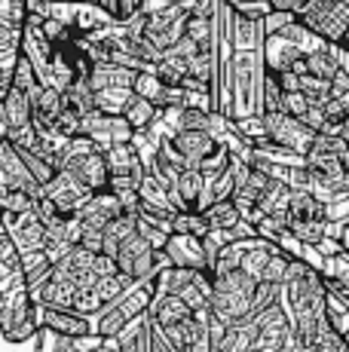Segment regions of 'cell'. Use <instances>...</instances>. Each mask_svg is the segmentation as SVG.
<instances>
[{
	"label": "cell",
	"instance_id": "6da1fadb",
	"mask_svg": "<svg viewBox=\"0 0 349 352\" xmlns=\"http://www.w3.org/2000/svg\"><path fill=\"white\" fill-rule=\"evenodd\" d=\"M294 22L304 25L322 43H344L349 25V3L334 0H297L291 10Z\"/></svg>",
	"mask_w": 349,
	"mask_h": 352
},
{
	"label": "cell",
	"instance_id": "7a4b0ae2",
	"mask_svg": "<svg viewBox=\"0 0 349 352\" xmlns=\"http://www.w3.org/2000/svg\"><path fill=\"white\" fill-rule=\"evenodd\" d=\"M37 331V307L31 303L28 291H25V285L12 288L0 300V334H3V340L12 346H22V343L34 340Z\"/></svg>",
	"mask_w": 349,
	"mask_h": 352
},
{
	"label": "cell",
	"instance_id": "3957f363",
	"mask_svg": "<svg viewBox=\"0 0 349 352\" xmlns=\"http://www.w3.org/2000/svg\"><path fill=\"white\" fill-rule=\"evenodd\" d=\"M285 221H288V233L294 239H300L304 245H315L325 236V206L306 190H291L288 193V206H285Z\"/></svg>",
	"mask_w": 349,
	"mask_h": 352
},
{
	"label": "cell",
	"instance_id": "277c9868",
	"mask_svg": "<svg viewBox=\"0 0 349 352\" xmlns=\"http://www.w3.org/2000/svg\"><path fill=\"white\" fill-rule=\"evenodd\" d=\"M141 19H144V16H141ZM187 19H190V12H187L184 6H181V3H169L166 10H159V12H153V16L144 19V25H141V40H144V43L157 52V56L172 52L174 43L184 37Z\"/></svg>",
	"mask_w": 349,
	"mask_h": 352
},
{
	"label": "cell",
	"instance_id": "5b68a950",
	"mask_svg": "<svg viewBox=\"0 0 349 352\" xmlns=\"http://www.w3.org/2000/svg\"><path fill=\"white\" fill-rule=\"evenodd\" d=\"M104 168H107V190H135L138 181L144 178V162L138 151L129 144H113L104 151Z\"/></svg>",
	"mask_w": 349,
	"mask_h": 352
},
{
	"label": "cell",
	"instance_id": "8992f818",
	"mask_svg": "<svg viewBox=\"0 0 349 352\" xmlns=\"http://www.w3.org/2000/svg\"><path fill=\"white\" fill-rule=\"evenodd\" d=\"M80 138H89L98 151H107L113 144H129L132 141V129L126 126L123 117H113V113H98L89 111L80 117Z\"/></svg>",
	"mask_w": 349,
	"mask_h": 352
},
{
	"label": "cell",
	"instance_id": "52a82bcc",
	"mask_svg": "<svg viewBox=\"0 0 349 352\" xmlns=\"http://www.w3.org/2000/svg\"><path fill=\"white\" fill-rule=\"evenodd\" d=\"M260 123H264L267 138H270L273 144L285 147V151L297 153V157H304V153L310 151V144L315 138L310 129L300 126L294 117H285V113H260Z\"/></svg>",
	"mask_w": 349,
	"mask_h": 352
},
{
	"label": "cell",
	"instance_id": "ba28073f",
	"mask_svg": "<svg viewBox=\"0 0 349 352\" xmlns=\"http://www.w3.org/2000/svg\"><path fill=\"white\" fill-rule=\"evenodd\" d=\"M40 196H46V199H49L52 206L65 214V218H74V214H77V208L89 199V190H86V187L80 184L74 175L56 172V175H52V181H46V184L40 187Z\"/></svg>",
	"mask_w": 349,
	"mask_h": 352
},
{
	"label": "cell",
	"instance_id": "9c48e42d",
	"mask_svg": "<svg viewBox=\"0 0 349 352\" xmlns=\"http://www.w3.org/2000/svg\"><path fill=\"white\" fill-rule=\"evenodd\" d=\"M37 328L49 331L52 337H62V340H77V337L92 334V319L74 313V309H43V307H37Z\"/></svg>",
	"mask_w": 349,
	"mask_h": 352
},
{
	"label": "cell",
	"instance_id": "30bf717a",
	"mask_svg": "<svg viewBox=\"0 0 349 352\" xmlns=\"http://www.w3.org/2000/svg\"><path fill=\"white\" fill-rule=\"evenodd\" d=\"M169 144L174 147V153L184 160L187 168H199V162L209 160L212 153L221 147L209 132H203V129H181V132H169Z\"/></svg>",
	"mask_w": 349,
	"mask_h": 352
},
{
	"label": "cell",
	"instance_id": "8fae6325",
	"mask_svg": "<svg viewBox=\"0 0 349 352\" xmlns=\"http://www.w3.org/2000/svg\"><path fill=\"white\" fill-rule=\"evenodd\" d=\"M205 184L209 181L196 168H184L169 187V206L174 212H203L205 206Z\"/></svg>",
	"mask_w": 349,
	"mask_h": 352
},
{
	"label": "cell",
	"instance_id": "7c38bea8",
	"mask_svg": "<svg viewBox=\"0 0 349 352\" xmlns=\"http://www.w3.org/2000/svg\"><path fill=\"white\" fill-rule=\"evenodd\" d=\"M74 291H77V285H74L62 270L52 267V273L46 276L37 288H31L28 297H31L34 307H43V309H71Z\"/></svg>",
	"mask_w": 349,
	"mask_h": 352
},
{
	"label": "cell",
	"instance_id": "4fadbf2b",
	"mask_svg": "<svg viewBox=\"0 0 349 352\" xmlns=\"http://www.w3.org/2000/svg\"><path fill=\"white\" fill-rule=\"evenodd\" d=\"M120 214H123V206H120L117 193L98 190V193H89V199L77 208L74 218H77L83 227H89V230H104L113 218H120Z\"/></svg>",
	"mask_w": 349,
	"mask_h": 352
},
{
	"label": "cell",
	"instance_id": "5bb4252c",
	"mask_svg": "<svg viewBox=\"0 0 349 352\" xmlns=\"http://www.w3.org/2000/svg\"><path fill=\"white\" fill-rule=\"evenodd\" d=\"M0 181H3L10 190H25L31 196H40V187L34 184V178L28 175L22 157H19V151L10 144V141L0 144Z\"/></svg>",
	"mask_w": 349,
	"mask_h": 352
},
{
	"label": "cell",
	"instance_id": "9a60e30c",
	"mask_svg": "<svg viewBox=\"0 0 349 352\" xmlns=\"http://www.w3.org/2000/svg\"><path fill=\"white\" fill-rule=\"evenodd\" d=\"M163 254L169 261V267H181V270H205V257H203V242L196 236H178L169 233L163 245Z\"/></svg>",
	"mask_w": 349,
	"mask_h": 352
},
{
	"label": "cell",
	"instance_id": "2e32d148",
	"mask_svg": "<svg viewBox=\"0 0 349 352\" xmlns=\"http://www.w3.org/2000/svg\"><path fill=\"white\" fill-rule=\"evenodd\" d=\"M6 236H10V242L16 245L19 254L43 252V224L34 218V212L12 221V224L6 227Z\"/></svg>",
	"mask_w": 349,
	"mask_h": 352
},
{
	"label": "cell",
	"instance_id": "e0dca14e",
	"mask_svg": "<svg viewBox=\"0 0 349 352\" xmlns=\"http://www.w3.org/2000/svg\"><path fill=\"white\" fill-rule=\"evenodd\" d=\"M25 123H31V98L16 86H6L3 98H0V129L6 135L10 129H19Z\"/></svg>",
	"mask_w": 349,
	"mask_h": 352
},
{
	"label": "cell",
	"instance_id": "ac0fdd59",
	"mask_svg": "<svg viewBox=\"0 0 349 352\" xmlns=\"http://www.w3.org/2000/svg\"><path fill=\"white\" fill-rule=\"evenodd\" d=\"M138 71H129V67H120V65H92L89 83L92 92H102V89H129L132 92V80H135Z\"/></svg>",
	"mask_w": 349,
	"mask_h": 352
},
{
	"label": "cell",
	"instance_id": "d6986e66",
	"mask_svg": "<svg viewBox=\"0 0 349 352\" xmlns=\"http://www.w3.org/2000/svg\"><path fill=\"white\" fill-rule=\"evenodd\" d=\"M113 343H117L120 352H150V322H147V313L126 322V328L113 337Z\"/></svg>",
	"mask_w": 349,
	"mask_h": 352
},
{
	"label": "cell",
	"instance_id": "ffe728a7",
	"mask_svg": "<svg viewBox=\"0 0 349 352\" xmlns=\"http://www.w3.org/2000/svg\"><path fill=\"white\" fill-rule=\"evenodd\" d=\"M120 117L126 120V126H129L132 132H147V129H153V123L159 120V111L150 104V101H144L138 96H129L126 98V104L120 107Z\"/></svg>",
	"mask_w": 349,
	"mask_h": 352
},
{
	"label": "cell",
	"instance_id": "44dd1931",
	"mask_svg": "<svg viewBox=\"0 0 349 352\" xmlns=\"http://www.w3.org/2000/svg\"><path fill=\"white\" fill-rule=\"evenodd\" d=\"M52 273V263L43 252H28V254H19V276L25 282V291L37 288L46 276Z\"/></svg>",
	"mask_w": 349,
	"mask_h": 352
},
{
	"label": "cell",
	"instance_id": "7402d4cb",
	"mask_svg": "<svg viewBox=\"0 0 349 352\" xmlns=\"http://www.w3.org/2000/svg\"><path fill=\"white\" fill-rule=\"evenodd\" d=\"M153 77L159 80L163 86H169V89H178L181 80L187 77V62L181 56H174V52H163V56L153 62Z\"/></svg>",
	"mask_w": 349,
	"mask_h": 352
},
{
	"label": "cell",
	"instance_id": "603a6c76",
	"mask_svg": "<svg viewBox=\"0 0 349 352\" xmlns=\"http://www.w3.org/2000/svg\"><path fill=\"white\" fill-rule=\"evenodd\" d=\"M203 221L209 230H230L239 224V212L236 206H233L230 199H218V202H209V206L203 208Z\"/></svg>",
	"mask_w": 349,
	"mask_h": 352
},
{
	"label": "cell",
	"instance_id": "cb8c5ba5",
	"mask_svg": "<svg viewBox=\"0 0 349 352\" xmlns=\"http://www.w3.org/2000/svg\"><path fill=\"white\" fill-rule=\"evenodd\" d=\"M135 214H120V218H113L111 224H107L104 230H102V236H104V248H102V254H111L113 257V252H117V245L123 239H129L132 233H135Z\"/></svg>",
	"mask_w": 349,
	"mask_h": 352
},
{
	"label": "cell",
	"instance_id": "d4e9b609",
	"mask_svg": "<svg viewBox=\"0 0 349 352\" xmlns=\"http://www.w3.org/2000/svg\"><path fill=\"white\" fill-rule=\"evenodd\" d=\"M135 193H138V199L144 202V206H153V208H163V212H174V208L169 206V190H166L163 184H159L153 175H147L144 172V178L138 181V187H135Z\"/></svg>",
	"mask_w": 349,
	"mask_h": 352
},
{
	"label": "cell",
	"instance_id": "484cf974",
	"mask_svg": "<svg viewBox=\"0 0 349 352\" xmlns=\"http://www.w3.org/2000/svg\"><path fill=\"white\" fill-rule=\"evenodd\" d=\"M304 71L310 74V77H315V80H331L334 74L340 71L337 65H334V58L328 56V50H325V43L319 46V50H313V52H306L304 56Z\"/></svg>",
	"mask_w": 349,
	"mask_h": 352
},
{
	"label": "cell",
	"instance_id": "4316f807",
	"mask_svg": "<svg viewBox=\"0 0 349 352\" xmlns=\"http://www.w3.org/2000/svg\"><path fill=\"white\" fill-rule=\"evenodd\" d=\"M62 96H65V104H68L71 111H77L80 117H83V113H89V111H95V92L89 89V83H86V80H74Z\"/></svg>",
	"mask_w": 349,
	"mask_h": 352
},
{
	"label": "cell",
	"instance_id": "83f0119b",
	"mask_svg": "<svg viewBox=\"0 0 349 352\" xmlns=\"http://www.w3.org/2000/svg\"><path fill=\"white\" fill-rule=\"evenodd\" d=\"M169 233L196 236V239H203V236L209 233V227H205V221H203L199 212H174L169 218Z\"/></svg>",
	"mask_w": 349,
	"mask_h": 352
},
{
	"label": "cell",
	"instance_id": "f1b7e54d",
	"mask_svg": "<svg viewBox=\"0 0 349 352\" xmlns=\"http://www.w3.org/2000/svg\"><path fill=\"white\" fill-rule=\"evenodd\" d=\"M285 233H288L285 214H264V218L254 224V236H258V239H264V242H270V245H276Z\"/></svg>",
	"mask_w": 349,
	"mask_h": 352
},
{
	"label": "cell",
	"instance_id": "f546056e",
	"mask_svg": "<svg viewBox=\"0 0 349 352\" xmlns=\"http://www.w3.org/2000/svg\"><path fill=\"white\" fill-rule=\"evenodd\" d=\"M102 307H104V303H102V297H98L95 285L74 291V300H71V309H74V313H80V316H86V319H92V316L102 313Z\"/></svg>",
	"mask_w": 349,
	"mask_h": 352
},
{
	"label": "cell",
	"instance_id": "4dcf8cb0",
	"mask_svg": "<svg viewBox=\"0 0 349 352\" xmlns=\"http://www.w3.org/2000/svg\"><path fill=\"white\" fill-rule=\"evenodd\" d=\"M6 141H10L16 151H22V153H37L40 151V135H37L34 123H25L19 129H10V132H6Z\"/></svg>",
	"mask_w": 349,
	"mask_h": 352
},
{
	"label": "cell",
	"instance_id": "1f68e13d",
	"mask_svg": "<svg viewBox=\"0 0 349 352\" xmlns=\"http://www.w3.org/2000/svg\"><path fill=\"white\" fill-rule=\"evenodd\" d=\"M132 285H135V282L117 273V276H107V279H98V282H95V291H98V297H102V303L107 307V303L120 300V297H123Z\"/></svg>",
	"mask_w": 349,
	"mask_h": 352
},
{
	"label": "cell",
	"instance_id": "d6a6232c",
	"mask_svg": "<svg viewBox=\"0 0 349 352\" xmlns=\"http://www.w3.org/2000/svg\"><path fill=\"white\" fill-rule=\"evenodd\" d=\"M19 157H22L25 168H28V175L34 178L37 187H43L46 181H52V175H56V166H52L46 157H40V153H22V151H19Z\"/></svg>",
	"mask_w": 349,
	"mask_h": 352
},
{
	"label": "cell",
	"instance_id": "836d02e7",
	"mask_svg": "<svg viewBox=\"0 0 349 352\" xmlns=\"http://www.w3.org/2000/svg\"><path fill=\"white\" fill-rule=\"evenodd\" d=\"M282 104V89L276 83V74L264 71V80H260V113H279Z\"/></svg>",
	"mask_w": 349,
	"mask_h": 352
},
{
	"label": "cell",
	"instance_id": "e575fe53",
	"mask_svg": "<svg viewBox=\"0 0 349 352\" xmlns=\"http://www.w3.org/2000/svg\"><path fill=\"white\" fill-rule=\"evenodd\" d=\"M288 263H291V257H288L285 252H279V248L273 245V248H270V257H267L264 273H260V282H270V285H282Z\"/></svg>",
	"mask_w": 349,
	"mask_h": 352
},
{
	"label": "cell",
	"instance_id": "d590c367",
	"mask_svg": "<svg viewBox=\"0 0 349 352\" xmlns=\"http://www.w3.org/2000/svg\"><path fill=\"white\" fill-rule=\"evenodd\" d=\"M297 92L310 101V107H322L328 98H331V89H328L325 80H315V77H310V74H304V77H300Z\"/></svg>",
	"mask_w": 349,
	"mask_h": 352
},
{
	"label": "cell",
	"instance_id": "8d00e7d4",
	"mask_svg": "<svg viewBox=\"0 0 349 352\" xmlns=\"http://www.w3.org/2000/svg\"><path fill=\"white\" fill-rule=\"evenodd\" d=\"M129 96H132L129 89H102V92H95V111L120 117V107L126 104V98Z\"/></svg>",
	"mask_w": 349,
	"mask_h": 352
},
{
	"label": "cell",
	"instance_id": "74e56055",
	"mask_svg": "<svg viewBox=\"0 0 349 352\" xmlns=\"http://www.w3.org/2000/svg\"><path fill=\"white\" fill-rule=\"evenodd\" d=\"M49 132H56V135H62V138H80V113L77 111H71V107H65L62 113L56 117V123H52Z\"/></svg>",
	"mask_w": 349,
	"mask_h": 352
},
{
	"label": "cell",
	"instance_id": "f35d334b",
	"mask_svg": "<svg viewBox=\"0 0 349 352\" xmlns=\"http://www.w3.org/2000/svg\"><path fill=\"white\" fill-rule=\"evenodd\" d=\"M279 303V285H270V282H258L254 285V294H251V316L260 313V309L273 307Z\"/></svg>",
	"mask_w": 349,
	"mask_h": 352
},
{
	"label": "cell",
	"instance_id": "ab89813d",
	"mask_svg": "<svg viewBox=\"0 0 349 352\" xmlns=\"http://www.w3.org/2000/svg\"><path fill=\"white\" fill-rule=\"evenodd\" d=\"M138 218V214H135ZM135 233L141 236V239L147 242V245L153 248V252H163V245H166V239H169V233L166 230H159V227H153V224H147V221H135Z\"/></svg>",
	"mask_w": 349,
	"mask_h": 352
},
{
	"label": "cell",
	"instance_id": "60d3db41",
	"mask_svg": "<svg viewBox=\"0 0 349 352\" xmlns=\"http://www.w3.org/2000/svg\"><path fill=\"white\" fill-rule=\"evenodd\" d=\"M325 123H349V98H328L322 104Z\"/></svg>",
	"mask_w": 349,
	"mask_h": 352
},
{
	"label": "cell",
	"instance_id": "b9f144b4",
	"mask_svg": "<svg viewBox=\"0 0 349 352\" xmlns=\"http://www.w3.org/2000/svg\"><path fill=\"white\" fill-rule=\"evenodd\" d=\"M0 22L22 28V22H25V6H22V0H0Z\"/></svg>",
	"mask_w": 349,
	"mask_h": 352
},
{
	"label": "cell",
	"instance_id": "7bdbcfd3",
	"mask_svg": "<svg viewBox=\"0 0 349 352\" xmlns=\"http://www.w3.org/2000/svg\"><path fill=\"white\" fill-rule=\"evenodd\" d=\"M19 40H22V28L0 22V52H19Z\"/></svg>",
	"mask_w": 349,
	"mask_h": 352
},
{
	"label": "cell",
	"instance_id": "ee69618b",
	"mask_svg": "<svg viewBox=\"0 0 349 352\" xmlns=\"http://www.w3.org/2000/svg\"><path fill=\"white\" fill-rule=\"evenodd\" d=\"M77 248H83V252H89V254H102V248H104V236H102V230H89V227H83V236H80Z\"/></svg>",
	"mask_w": 349,
	"mask_h": 352
},
{
	"label": "cell",
	"instance_id": "f6af8a7d",
	"mask_svg": "<svg viewBox=\"0 0 349 352\" xmlns=\"http://www.w3.org/2000/svg\"><path fill=\"white\" fill-rule=\"evenodd\" d=\"M92 276L95 279H107V276H117V263L111 254H95L92 257Z\"/></svg>",
	"mask_w": 349,
	"mask_h": 352
},
{
	"label": "cell",
	"instance_id": "bcb514c9",
	"mask_svg": "<svg viewBox=\"0 0 349 352\" xmlns=\"http://www.w3.org/2000/svg\"><path fill=\"white\" fill-rule=\"evenodd\" d=\"M328 89H331V98H349V71H337L331 80H328Z\"/></svg>",
	"mask_w": 349,
	"mask_h": 352
},
{
	"label": "cell",
	"instance_id": "7dc6e473",
	"mask_svg": "<svg viewBox=\"0 0 349 352\" xmlns=\"http://www.w3.org/2000/svg\"><path fill=\"white\" fill-rule=\"evenodd\" d=\"M294 3L297 0H267V6H270V12H291Z\"/></svg>",
	"mask_w": 349,
	"mask_h": 352
},
{
	"label": "cell",
	"instance_id": "c3c4849f",
	"mask_svg": "<svg viewBox=\"0 0 349 352\" xmlns=\"http://www.w3.org/2000/svg\"><path fill=\"white\" fill-rule=\"evenodd\" d=\"M3 141H6V135H3V129H0V144H3Z\"/></svg>",
	"mask_w": 349,
	"mask_h": 352
},
{
	"label": "cell",
	"instance_id": "681fc988",
	"mask_svg": "<svg viewBox=\"0 0 349 352\" xmlns=\"http://www.w3.org/2000/svg\"><path fill=\"white\" fill-rule=\"evenodd\" d=\"M334 3H349V0H334Z\"/></svg>",
	"mask_w": 349,
	"mask_h": 352
},
{
	"label": "cell",
	"instance_id": "f907efd6",
	"mask_svg": "<svg viewBox=\"0 0 349 352\" xmlns=\"http://www.w3.org/2000/svg\"><path fill=\"white\" fill-rule=\"evenodd\" d=\"M172 3H184V0H172Z\"/></svg>",
	"mask_w": 349,
	"mask_h": 352
}]
</instances>
